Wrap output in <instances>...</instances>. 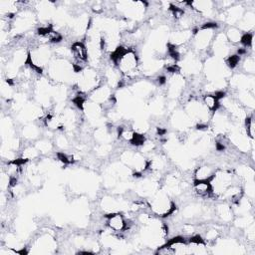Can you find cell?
Segmentation results:
<instances>
[{"instance_id": "5b68a950", "label": "cell", "mask_w": 255, "mask_h": 255, "mask_svg": "<svg viewBox=\"0 0 255 255\" xmlns=\"http://www.w3.org/2000/svg\"><path fill=\"white\" fill-rule=\"evenodd\" d=\"M53 52L48 45H38L29 50L28 64L43 70L45 66H48L52 61Z\"/></svg>"}, {"instance_id": "8fae6325", "label": "cell", "mask_w": 255, "mask_h": 255, "mask_svg": "<svg viewBox=\"0 0 255 255\" xmlns=\"http://www.w3.org/2000/svg\"><path fill=\"white\" fill-rule=\"evenodd\" d=\"M244 7L241 5H231L223 12V20L229 25L238 24L244 15Z\"/></svg>"}, {"instance_id": "8992f818", "label": "cell", "mask_w": 255, "mask_h": 255, "mask_svg": "<svg viewBox=\"0 0 255 255\" xmlns=\"http://www.w3.org/2000/svg\"><path fill=\"white\" fill-rule=\"evenodd\" d=\"M105 222L108 229L115 233H121L129 229L128 220L122 212L108 213L105 215Z\"/></svg>"}, {"instance_id": "603a6c76", "label": "cell", "mask_w": 255, "mask_h": 255, "mask_svg": "<svg viewBox=\"0 0 255 255\" xmlns=\"http://www.w3.org/2000/svg\"><path fill=\"white\" fill-rule=\"evenodd\" d=\"M220 237V232L217 229H210L206 232L204 240L205 242H213L217 240Z\"/></svg>"}, {"instance_id": "44dd1931", "label": "cell", "mask_w": 255, "mask_h": 255, "mask_svg": "<svg viewBox=\"0 0 255 255\" xmlns=\"http://www.w3.org/2000/svg\"><path fill=\"white\" fill-rule=\"evenodd\" d=\"M55 145L61 150H66L70 147V142L68 136L64 134L61 135H58L56 138H55Z\"/></svg>"}, {"instance_id": "52a82bcc", "label": "cell", "mask_w": 255, "mask_h": 255, "mask_svg": "<svg viewBox=\"0 0 255 255\" xmlns=\"http://www.w3.org/2000/svg\"><path fill=\"white\" fill-rule=\"evenodd\" d=\"M57 247L56 240L50 234H43L38 239H36L33 243L34 251L33 253H52L54 248Z\"/></svg>"}, {"instance_id": "3957f363", "label": "cell", "mask_w": 255, "mask_h": 255, "mask_svg": "<svg viewBox=\"0 0 255 255\" xmlns=\"http://www.w3.org/2000/svg\"><path fill=\"white\" fill-rule=\"evenodd\" d=\"M102 83L99 73L91 66L81 70L76 77L77 88L82 94H90Z\"/></svg>"}, {"instance_id": "5bb4252c", "label": "cell", "mask_w": 255, "mask_h": 255, "mask_svg": "<svg viewBox=\"0 0 255 255\" xmlns=\"http://www.w3.org/2000/svg\"><path fill=\"white\" fill-rule=\"evenodd\" d=\"M215 213L218 214V217L224 222H230L233 220L234 211L232 207L228 204H221L218 205Z\"/></svg>"}, {"instance_id": "9c48e42d", "label": "cell", "mask_w": 255, "mask_h": 255, "mask_svg": "<svg viewBox=\"0 0 255 255\" xmlns=\"http://www.w3.org/2000/svg\"><path fill=\"white\" fill-rule=\"evenodd\" d=\"M170 122L172 127L182 132L189 129L193 124V122L185 111H174L171 115Z\"/></svg>"}, {"instance_id": "6da1fadb", "label": "cell", "mask_w": 255, "mask_h": 255, "mask_svg": "<svg viewBox=\"0 0 255 255\" xmlns=\"http://www.w3.org/2000/svg\"><path fill=\"white\" fill-rule=\"evenodd\" d=\"M111 62L120 71L124 78L135 80L136 77L141 73L140 56L135 49L119 46L118 49L111 54Z\"/></svg>"}, {"instance_id": "ac0fdd59", "label": "cell", "mask_w": 255, "mask_h": 255, "mask_svg": "<svg viewBox=\"0 0 255 255\" xmlns=\"http://www.w3.org/2000/svg\"><path fill=\"white\" fill-rule=\"evenodd\" d=\"M39 155H40V153H39L35 146H28L22 151L21 160H24L26 162H33L39 158Z\"/></svg>"}, {"instance_id": "9a60e30c", "label": "cell", "mask_w": 255, "mask_h": 255, "mask_svg": "<svg viewBox=\"0 0 255 255\" xmlns=\"http://www.w3.org/2000/svg\"><path fill=\"white\" fill-rule=\"evenodd\" d=\"M238 29L241 31H246L248 33L251 29H253L255 24V14L252 11H247L244 13L240 21L238 23Z\"/></svg>"}, {"instance_id": "7c38bea8", "label": "cell", "mask_w": 255, "mask_h": 255, "mask_svg": "<svg viewBox=\"0 0 255 255\" xmlns=\"http://www.w3.org/2000/svg\"><path fill=\"white\" fill-rule=\"evenodd\" d=\"M215 170L217 169L210 165H202L195 168L193 172V181H210Z\"/></svg>"}, {"instance_id": "ffe728a7", "label": "cell", "mask_w": 255, "mask_h": 255, "mask_svg": "<svg viewBox=\"0 0 255 255\" xmlns=\"http://www.w3.org/2000/svg\"><path fill=\"white\" fill-rule=\"evenodd\" d=\"M34 146L36 147V149L39 151V153H47L51 152L53 149V144L46 139L37 141Z\"/></svg>"}, {"instance_id": "30bf717a", "label": "cell", "mask_w": 255, "mask_h": 255, "mask_svg": "<svg viewBox=\"0 0 255 255\" xmlns=\"http://www.w3.org/2000/svg\"><path fill=\"white\" fill-rule=\"evenodd\" d=\"M189 7L200 14L202 17H211L215 12V4L213 1L210 0H204V1H192L188 2Z\"/></svg>"}, {"instance_id": "7402d4cb", "label": "cell", "mask_w": 255, "mask_h": 255, "mask_svg": "<svg viewBox=\"0 0 255 255\" xmlns=\"http://www.w3.org/2000/svg\"><path fill=\"white\" fill-rule=\"evenodd\" d=\"M243 70L248 74V75H253L255 72V60L253 56H247V58L243 62Z\"/></svg>"}, {"instance_id": "2e32d148", "label": "cell", "mask_w": 255, "mask_h": 255, "mask_svg": "<svg viewBox=\"0 0 255 255\" xmlns=\"http://www.w3.org/2000/svg\"><path fill=\"white\" fill-rule=\"evenodd\" d=\"M22 136L26 140H36L40 136V129L31 123H28L22 129Z\"/></svg>"}, {"instance_id": "d6986e66", "label": "cell", "mask_w": 255, "mask_h": 255, "mask_svg": "<svg viewBox=\"0 0 255 255\" xmlns=\"http://www.w3.org/2000/svg\"><path fill=\"white\" fill-rule=\"evenodd\" d=\"M245 134L250 140H254V117L253 115H247L244 119Z\"/></svg>"}, {"instance_id": "277c9868", "label": "cell", "mask_w": 255, "mask_h": 255, "mask_svg": "<svg viewBox=\"0 0 255 255\" xmlns=\"http://www.w3.org/2000/svg\"><path fill=\"white\" fill-rule=\"evenodd\" d=\"M215 29H217L215 23H205L202 25L197 32H193L190 41L192 48L198 52L206 51L212 44L215 32H217Z\"/></svg>"}, {"instance_id": "7a4b0ae2", "label": "cell", "mask_w": 255, "mask_h": 255, "mask_svg": "<svg viewBox=\"0 0 255 255\" xmlns=\"http://www.w3.org/2000/svg\"><path fill=\"white\" fill-rule=\"evenodd\" d=\"M148 205L154 217L167 218L175 210V204L165 189H159L148 201Z\"/></svg>"}, {"instance_id": "e0dca14e", "label": "cell", "mask_w": 255, "mask_h": 255, "mask_svg": "<svg viewBox=\"0 0 255 255\" xmlns=\"http://www.w3.org/2000/svg\"><path fill=\"white\" fill-rule=\"evenodd\" d=\"M242 35H243V32L239 30L238 27H230L227 29L225 33V36L230 44L240 43Z\"/></svg>"}, {"instance_id": "ba28073f", "label": "cell", "mask_w": 255, "mask_h": 255, "mask_svg": "<svg viewBox=\"0 0 255 255\" xmlns=\"http://www.w3.org/2000/svg\"><path fill=\"white\" fill-rule=\"evenodd\" d=\"M193 36V31L192 30H187V29H180L173 31L170 36V45L173 47H181V46H186L188 44Z\"/></svg>"}, {"instance_id": "4fadbf2b", "label": "cell", "mask_w": 255, "mask_h": 255, "mask_svg": "<svg viewBox=\"0 0 255 255\" xmlns=\"http://www.w3.org/2000/svg\"><path fill=\"white\" fill-rule=\"evenodd\" d=\"M192 189L200 198H210L212 195V188L209 181H193Z\"/></svg>"}]
</instances>
